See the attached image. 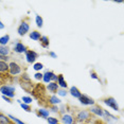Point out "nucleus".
Masks as SVG:
<instances>
[{
	"label": "nucleus",
	"mask_w": 124,
	"mask_h": 124,
	"mask_svg": "<svg viewBox=\"0 0 124 124\" xmlns=\"http://www.w3.org/2000/svg\"><path fill=\"white\" fill-rule=\"evenodd\" d=\"M38 57L37 52L33 51V50H27L26 52V60L29 64H35L36 58Z\"/></svg>",
	"instance_id": "39448f33"
},
{
	"label": "nucleus",
	"mask_w": 124,
	"mask_h": 124,
	"mask_svg": "<svg viewBox=\"0 0 124 124\" xmlns=\"http://www.w3.org/2000/svg\"><path fill=\"white\" fill-rule=\"evenodd\" d=\"M10 60V57L9 56H3V55H0V61H2V62H5L7 63L8 61Z\"/></svg>",
	"instance_id": "473e14b6"
},
{
	"label": "nucleus",
	"mask_w": 124,
	"mask_h": 124,
	"mask_svg": "<svg viewBox=\"0 0 124 124\" xmlns=\"http://www.w3.org/2000/svg\"><path fill=\"white\" fill-rule=\"evenodd\" d=\"M78 101L81 102V104L83 105H86V106H92L94 105V101L92 100L91 98H89L88 95L86 94H82L80 98H78Z\"/></svg>",
	"instance_id": "6e6552de"
},
{
	"label": "nucleus",
	"mask_w": 124,
	"mask_h": 124,
	"mask_svg": "<svg viewBox=\"0 0 124 124\" xmlns=\"http://www.w3.org/2000/svg\"><path fill=\"white\" fill-rule=\"evenodd\" d=\"M57 81V75L55 74L54 72H53V74H52V78H51V82H56Z\"/></svg>",
	"instance_id": "c9c22d12"
},
{
	"label": "nucleus",
	"mask_w": 124,
	"mask_h": 124,
	"mask_svg": "<svg viewBox=\"0 0 124 124\" xmlns=\"http://www.w3.org/2000/svg\"><path fill=\"white\" fill-rule=\"evenodd\" d=\"M47 122L49 124H57L58 123V119L54 117H48L47 118Z\"/></svg>",
	"instance_id": "bb28decb"
},
{
	"label": "nucleus",
	"mask_w": 124,
	"mask_h": 124,
	"mask_svg": "<svg viewBox=\"0 0 124 124\" xmlns=\"http://www.w3.org/2000/svg\"><path fill=\"white\" fill-rule=\"evenodd\" d=\"M56 83H57V85L60 87H62L63 89H67V87H68V84H67V82L65 81L63 74L57 75V81H56Z\"/></svg>",
	"instance_id": "f8f14e48"
},
{
	"label": "nucleus",
	"mask_w": 124,
	"mask_h": 124,
	"mask_svg": "<svg viewBox=\"0 0 124 124\" xmlns=\"http://www.w3.org/2000/svg\"><path fill=\"white\" fill-rule=\"evenodd\" d=\"M8 117H9V118H10V119H11V120H12V121H13V122H14V123H16V124H26V123H23V122H22V121H21V120H19V119H18V118L14 117V116H12V115H8Z\"/></svg>",
	"instance_id": "a878e982"
},
{
	"label": "nucleus",
	"mask_w": 124,
	"mask_h": 124,
	"mask_svg": "<svg viewBox=\"0 0 124 124\" xmlns=\"http://www.w3.org/2000/svg\"><path fill=\"white\" fill-rule=\"evenodd\" d=\"M41 37V35H40V33L38 32V31H32V32L30 33V38L31 39H33V40H39Z\"/></svg>",
	"instance_id": "412c9836"
},
{
	"label": "nucleus",
	"mask_w": 124,
	"mask_h": 124,
	"mask_svg": "<svg viewBox=\"0 0 124 124\" xmlns=\"http://www.w3.org/2000/svg\"><path fill=\"white\" fill-rule=\"evenodd\" d=\"M48 102H49L50 105H57L62 101H61V99H58L56 95H51V97L48 99Z\"/></svg>",
	"instance_id": "a211bd4d"
},
{
	"label": "nucleus",
	"mask_w": 124,
	"mask_h": 124,
	"mask_svg": "<svg viewBox=\"0 0 124 124\" xmlns=\"http://www.w3.org/2000/svg\"><path fill=\"white\" fill-rule=\"evenodd\" d=\"M52 74H53V71H46L45 73H43V81L45 83L49 84L50 82H51Z\"/></svg>",
	"instance_id": "2eb2a0df"
},
{
	"label": "nucleus",
	"mask_w": 124,
	"mask_h": 124,
	"mask_svg": "<svg viewBox=\"0 0 124 124\" xmlns=\"http://www.w3.org/2000/svg\"><path fill=\"white\" fill-rule=\"evenodd\" d=\"M43 68H44V65L41 63H35L34 66H33V69H34L35 71H37V72H39Z\"/></svg>",
	"instance_id": "cd10ccee"
},
{
	"label": "nucleus",
	"mask_w": 124,
	"mask_h": 124,
	"mask_svg": "<svg viewBox=\"0 0 124 124\" xmlns=\"http://www.w3.org/2000/svg\"><path fill=\"white\" fill-rule=\"evenodd\" d=\"M21 101H23V104H28V105H29V104H31L32 103V98L31 97H28V95H24V97H22L21 98Z\"/></svg>",
	"instance_id": "c85d7f7f"
},
{
	"label": "nucleus",
	"mask_w": 124,
	"mask_h": 124,
	"mask_svg": "<svg viewBox=\"0 0 124 124\" xmlns=\"http://www.w3.org/2000/svg\"><path fill=\"white\" fill-rule=\"evenodd\" d=\"M14 52L17 53V54H21V53H26L27 52V47L24 46L22 43L18 41L14 45Z\"/></svg>",
	"instance_id": "1a4fd4ad"
},
{
	"label": "nucleus",
	"mask_w": 124,
	"mask_h": 124,
	"mask_svg": "<svg viewBox=\"0 0 124 124\" xmlns=\"http://www.w3.org/2000/svg\"><path fill=\"white\" fill-rule=\"evenodd\" d=\"M40 45H41V47L43 48H49V45H50V40H49V38H48V36H41L40 37Z\"/></svg>",
	"instance_id": "f3484780"
},
{
	"label": "nucleus",
	"mask_w": 124,
	"mask_h": 124,
	"mask_svg": "<svg viewBox=\"0 0 124 124\" xmlns=\"http://www.w3.org/2000/svg\"><path fill=\"white\" fill-rule=\"evenodd\" d=\"M34 78H35L36 81H41V80H43V73L36 72L35 74H34Z\"/></svg>",
	"instance_id": "7c9ffc66"
},
{
	"label": "nucleus",
	"mask_w": 124,
	"mask_h": 124,
	"mask_svg": "<svg viewBox=\"0 0 124 124\" xmlns=\"http://www.w3.org/2000/svg\"><path fill=\"white\" fill-rule=\"evenodd\" d=\"M36 115H37L38 117H40V118H45V119H47V118L49 117V110H47V109H44V108L37 109V111H36Z\"/></svg>",
	"instance_id": "dca6fc26"
},
{
	"label": "nucleus",
	"mask_w": 124,
	"mask_h": 124,
	"mask_svg": "<svg viewBox=\"0 0 124 124\" xmlns=\"http://www.w3.org/2000/svg\"><path fill=\"white\" fill-rule=\"evenodd\" d=\"M15 87L10 86V85H3L0 87V92L2 93V95H5V97L12 99L15 97Z\"/></svg>",
	"instance_id": "f257e3e1"
},
{
	"label": "nucleus",
	"mask_w": 124,
	"mask_h": 124,
	"mask_svg": "<svg viewBox=\"0 0 124 124\" xmlns=\"http://www.w3.org/2000/svg\"><path fill=\"white\" fill-rule=\"evenodd\" d=\"M2 99H3L4 101H7L9 104H12V100H11L10 98H8V97H5V95H2Z\"/></svg>",
	"instance_id": "f704fd0d"
},
{
	"label": "nucleus",
	"mask_w": 124,
	"mask_h": 124,
	"mask_svg": "<svg viewBox=\"0 0 124 124\" xmlns=\"http://www.w3.org/2000/svg\"><path fill=\"white\" fill-rule=\"evenodd\" d=\"M69 92H70V94L72 95L73 98H75V99H78L82 95V92L78 90L75 86H72V87H70V89H69Z\"/></svg>",
	"instance_id": "4468645a"
},
{
	"label": "nucleus",
	"mask_w": 124,
	"mask_h": 124,
	"mask_svg": "<svg viewBox=\"0 0 124 124\" xmlns=\"http://www.w3.org/2000/svg\"><path fill=\"white\" fill-rule=\"evenodd\" d=\"M51 110L53 112H58V107H57V105H52L51 106Z\"/></svg>",
	"instance_id": "72a5a7b5"
},
{
	"label": "nucleus",
	"mask_w": 124,
	"mask_h": 124,
	"mask_svg": "<svg viewBox=\"0 0 124 124\" xmlns=\"http://www.w3.org/2000/svg\"><path fill=\"white\" fill-rule=\"evenodd\" d=\"M57 124H60V123H57Z\"/></svg>",
	"instance_id": "58836bf2"
},
{
	"label": "nucleus",
	"mask_w": 124,
	"mask_h": 124,
	"mask_svg": "<svg viewBox=\"0 0 124 124\" xmlns=\"http://www.w3.org/2000/svg\"><path fill=\"white\" fill-rule=\"evenodd\" d=\"M9 71V64L0 61V73H7Z\"/></svg>",
	"instance_id": "aec40b11"
},
{
	"label": "nucleus",
	"mask_w": 124,
	"mask_h": 124,
	"mask_svg": "<svg viewBox=\"0 0 124 124\" xmlns=\"http://www.w3.org/2000/svg\"><path fill=\"white\" fill-rule=\"evenodd\" d=\"M19 84H20L21 88L24 90V91L27 92H32L33 88H34V85H33V83L31 81H22V80H19Z\"/></svg>",
	"instance_id": "0eeeda50"
},
{
	"label": "nucleus",
	"mask_w": 124,
	"mask_h": 124,
	"mask_svg": "<svg viewBox=\"0 0 124 124\" xmlns=\"http://www.w3.org/2000/svg\"><path fill=\"white\" fill-rule=\"evenodd\" d=\"M18 103L20 104V107H21L22 109H23V110H26L27 112H31V110H32V109H31L30 105H28V104H23L20 100H18Z\"/></svg>",
	"instance_id": "393cba45"
},
{
	"label": "nucleus",
	"mask_w": 124,
	"mask_h": 124,
	"mask_svg": "<svg viewBox=\"0 0 124 124\" xmlns=\"http://www.w3.org/2000/svg\"><path fill=\"white\" fill-rule=\"evenodd\" d=\"M61 120H62V122H63V124H73L74 123V118H73L71 115H68V114H64L62 116Z\"/></svg>",
	"instance_id": "9b49d317"
},
{
	"label": "nucleus",
	"mask_w": 124,
	"mask_h": 124,
	"mask_svg": "<svg viewBox=\"0 0 124 124\" xmlns=\"http://www.w3.org/2000/svg\"><path fill=\"white\" fill-rule=\"evenodd\" d=\"M10 41V35H3L2 37H0V46H7Z\"/></svg>",
	"instance_id": "5701e85b"
},
{
	"label": "nucleus",
	"mask_w": 124,
	"mask_h": 124,
	"mask_svg": "<svg viewBox=\"0 0 124 124\" xmlns=\"http://www.w3.org/2000/svg\"><path fill=\"white\" fill-rule=\"evenodd\" d=\"M103 102H104V104H106V105L108 106V107L112 108L114 110H116V111L119 110V106H118V104H117V101H116L112 97L105 98V99L103 100Z\"/></svg>",
	"instance_id": "20e7f679"
},
{
	"label": "nucleus",
	"mask_w": 124,
	"mask_h": 124,
	"mask_svg": "<svg viewBox=\"0 0 124 124\" xmlns=\"http://www.w3.org/2000/svg\"><path fill=\"white\" fill-rule=\"evenodd\" d=\"M89 112L93 114L95 116H99V117H103V108L100 106H95V105H92L89 109Z\"/></svg>",
	"instance_id": "9d476101"
},
{
	"label": "nucleus",
	"mask_w": 124,
	"mask_h": 124,
	"mask_svg": "<svg viewBox=\"0 0 124 124\" xmlns=\"http://www.w3.org/2000/svg\"><path fill=\"white\" fill-rule=\"evenodd\" d=\"M9 72L11 75H18L21 73V66L16 62H11L9 64Z\"/></svg>",
	"instance_id": "f03ea898"
},
{
	"label": "nucleus",
	"mask_w": 124,
	"mask_h": 124,
	"mask_svg": "<svg viewBox=\"0 0 124 124\" xmlns=\"http://www.w3.org/2000/svg\"><path fill=\"white\" fill-rule=\"evenodd\" d=\"M49 55L51 56V57H53V58H57V55H56L54 52H52V51H51V52H49Z\"/></svg>",
	"instance_id": "e433bc0d"
},
{
	"label": "nucleus",
	"mask_w": 124,
	"mask_h": 124,
	"mask_svg": "<svg viewBox=\"0 0 124 124\" xmlns=\"http://www.w3.org/2000/svg\"><path fill=\"white\" fill-rule=\"evenodd\" d=\"M0 124H13V121L3 114H0Z\"/></svg>",
	"instance_id": "6ab92c4d"
},
{
	"label": "nucleus",
	"mask_w": 124,
	"mask_h": 124,
	"mask_svg": "<svg viewBox=\"0 0 124 124\" xmlns=\"http://www.w3.org/2000/svg\"><path fill=\"white\" fill-rule=\"evenodd\" d=\"M2 29H4V24H3V22L0 20V30H2Z\"/></svg>",
	"instance_id": "4c0bfd02"
},
{
	"label": "nucleus",
	"mask_w": 124,
	"mask_h": 124,
	"mask_svg": "<svg viewBox=\"0 0 124 124\" xmlns=\"http://www.w3.org/2000/svg\"><path fill=\"white\" fill-rule=\"evenodd\" d=\"M10 54V48L8 46H0V55L9 56Z\"/></svg>",
	"instance_id": "4be33fe9"
},
{
	"label": "nucleus",
	"mask_w": 124,
	"mask_h": 124,
	"mask_svg": "<svg viewBox=\"0 0 124 124\" xmlns=\"http://www.w3.org/2000/svg\"><path fill=\"white\" fill-rule=\"evenodd\" d=\"M90 77H91V78H94V80L100 81V78H99L98 74H97V73H95L94 71H91V72H90Z\"/></svg>",
	"instance_id": "2f4dec72"
},
{
	"label": "nucleus",
	"mask_w": 124,
	"mask_h": 124,
	"mask_svg": "<svg viewBox=\"0 0 124 124\" xmlns=\"http://www.w3.org/2000/svg\"><path fill=\"white\" fill-rule=\"evenodd\" d=\"M47 89L49 90L50 92H52V93H55V92H57V90L60 89V86L57 85L56 82H50L47 86Z\"/></svg>",
	"instance_id": "ddd939ff"
},
{
	"label": "nucleus",
	"mask_w": 124,
	"mask_h": 124,
	"mask_svg": "<svg viewBox=\"0 0 124 124\" xmlns=\"http://www.w3.org/2000/svg\"><path fill=\"white\" fill-rule=\"evenodd\" d=\"M29 30H30V26H29V23H28L27 21H22L20 24H19V27H18V29H17V33L20 36H23V35H26L28 32H29Z\"/></svg>",
	"instance_id": "423d86ee"
},
{
	"label": "nucleus",
	"mask_w": 124,
	"mask_h": 124,
	"mask_svg": "<svg viewBox=\"0 0 124 124\" xmlns=\"http://www.w3.org/2000/svg\"><path fill=\"white\" fill-rule=\"evenodd\" d=\"M67 93H68V92H67L66 89H63V88H62V89H58V90H57V94L61 95V97H66Z\"/></svg>",
	"instance_id": "c756f323"
},
{
	"label": "nucleus",
	"mask_w": 124,
	"mask_h": 124,
	"mask_svg": "<svg viewBox=\"0 0 124 124\" xmlns=\"http://www.w3.org/2000/svg\"><path fill=\"white\" fill-rule=\"evenodd\" d=\"M35 21H36V26H37L38 28H41V27H43V24H44V19H43V17H41V16L36 15Z\"/></svg>",
	"instance_id": "b1692460"
},
{
	"label": "nucleus",
	"mask_w": 124,
	"mask_h": 124,
	"mask_svg": "<svg viewBox=\"0 0 124 124\" xmlns=\"http://www.w3.org/2000/svg\"><path fill=\"white\" fill-rule=\"evenodd\" d=\"M75 118L80 122H85V121H88L89 119H91L92 116L90 115V112L88 110H81L77 114V117Z\"/></svg>",
	"instance_id": "7ed1b4c3"
}]
</instances>
